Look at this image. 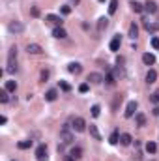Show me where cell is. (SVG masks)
<instances>
[{
  "instance_id": "cell-44",
  "label": "cell",
  "mask_w": 159,
  "mask_h": 161,
  "mask_svg": "<svg viewBox=\"0 0 159 161\" xmlns=\"http://www.w3.org/2000/svg\"><path fill=\"white\" fill-rule=\"evenodd\" d=\"M71 2H75V4H79V0H71Z\"/></svg>"
},
{
  "instance_id": "cell-13",
  "label": "cell",
  "mask_w": 159,
  "mask_h": 161,
  "mask_svg": "<svg viewBox=\"0 0 159 161\" xmlns=\"http://www.w3.org/2000/svg\"><path fill=\"white\" fill-rule=\"evenodd\" d=\"M142 62H144L146 66H154V64H156V56H154L152 53H144V54H142Z\"/></svg>"
},
{
  "instance_id": "cell-22",
  "label": "cell",
  "mask_w": 159,
  "mask_h": 161,
  "mask_svg": "<svg viewBox=\"0 0 159 161\" xmlns=\"http://www.w3.org/2000/svg\"><path fill=\"white\" fill-rule=\"evenodd\" d=\"M137 36H139V26H137V24L133 23V24L129 26V38H131V39H135Z\"/></svg>"
},
{
  "instance_id": "cell-28",
  "label": "cell",
  "mask_w": 159,
  "mask_h": 161,
  "mask_svg": "<svg viewBox=\"0 0 159 161\" xmlns=\"http://www.w3.org/2000/svg\"><path fill=\"white\" fill-rule=\"evenodd\" d=\"M69 156H73L75 159H81V158H82V148H79V146L71 148V154H69Z\"/></svg>"
},
{
  "instance_id": "cell-23",
  "label": "cell",
  "mask_w": 159,
  "mask_h": 161,
  "mask_svg": "<svg viewBox=\"0 0 159 161\" xmlns=\"http://www.w3.org/2000/svg\"><path fill=\"white\" fill-rule=\"evenodd\" d=\"M105 81H107V84H109V86H114V84H116V77H114V73H111V71H109V73L105 75Z\"/></svg>"
},
{
  "instance_id": "cell-30",
  "label": "cell",
  "mask_w": 159,
  "mask_h": 161,
  "mask_svg": "<svg viewBox=\"0 0 159 161\" xmlns=\"http://www.w3.org/2000/svg\"><path fill=\"white\" fill-rule=\"evenodd\" d=\"M15 58H17V49H15V47H11V49H9V54H7V64L15 62Z\"/></svg>"
},
{
  "instance_id": "cell-26",
  "label": "cell",
  "mask_w": 159,
  "mask_h": 161,
  "mask_svg": "<svg viewBox=\"0 0 159 161\" xmlns=\"http://www.w3.org/2000/svg\"><path fill=\"white\" fill-rule=\"evenodd\" d=\"M58 98V92L56 90H49L47 94H45V101H54Z\"/></svg>"
},
{
  "instance_id": "cell-5",
  "label": "cell",
  "mask_w": 159,
  "mask_h": 161,
  "mask_svg": "<svg viewBox=\"0 0 159 161\" xmlns=\"http://www.w3.org/2000/svg\"><path fill=\"white\" fill-rule=\"evenodd\" d=\"M36 158H37V161H47V144H39L37 146Z\"/></svg>"
},
{
  "instance_id": "cell-34",
  "label": "cell",
  "mask_w": 159,
  "mask_h": 161,
  "mask_svg": "<svg viewBox=\"0 0 159 161\" xmlns=\"http://www.w3.org/2000/svg\"><path fill=\"white\" fill-rule=\"evenodd\" d=\"M7 73H15L17 71V64L15 62H11V64H7V69H6Z\"/></svg>"
},
{
  "instance_id": "cell-20",
  "label": "cell",
  "mask_w": 159,
  "mask_h": 161,
  "mask_svg": "<svg viewBox=\"0 0 159 161\" xmlns=\"http://www.w3.org/2000/svg\"><path fill=\"white\" fill-rule=\"evenodd\" d=\"M109 143H111V144H118V143H120V133H118V129L112 131V135L109 137Z\"/></svg>"
},
{
  "instance_id": "cell-15",
  "label": "cell",
  "mask_w": 159,
  "mask_h": 161,
  "mask_svg": "<svg viewBox=\"0 0 159 161\" xmlns=\"http://www.w3.org/2000/svg\"><path fill=\"white\" fill-rule=\"evenodd\" d=\"M107 26H109V19H107V17H101V19L97 21V32L101 34V32H103Z\"/></svg>"
},
{
  "instance_id": "cell-35",
  "label": "cell",
  "mask_w": 159,
  "mask_h": 161,
  "mask_svg": "<svg viewBox=\"0 0 159 161\" xmlns=\"http://www.w3.org/2000/svg\"><path fill=\"white\" fill-rule=\"evenodd\" d=\"M60 88H62L64 92H69V90H71V86H69L66 81H60Z\"/></svg>"
},
{
  "instance_id": "cell-29",
  "label": "cell",
  "mask_w": 159,
  "mask_h": 161,
  "mask_svg": "<svg viewBox=\"0 0 159 161\" xmlns=\"http://www.w3.org/2000/svg\"><path fill=\"white\" fill-rule=\"evenodd\" d=\"M118 9V0H111L109 2V15H114Z\"/></svg>"
},
{
  "instance_id": "cell-42",
  "label": "cell",
  "mask_w": 159,
  "mask_h": 161,
  "mask_svg": "<svg viewBox=\"0 0 159 161\" xmlns=\"http://www.w3.org/2000/svg\"><path fill=\"white\" fill-rule=\"evenodd\" d=\"M64 161H77V159H75L73 156H66V159H64Z\"/></svg>"
},
{
  "instance_id": "cell-25",
  "label": "cell",
  "mask_w": 159,
  "mask_h": 161,
  "mask_svg": "<svg viewBox=\"0 0 159 161\" xmlns=\"http://www.w3.org/2000/svg\"><path fill=\"white\" fill-rule=\"evenodd\" d=\"M7 101H9V92L6 88H2L0 90V103H7Z\"/></svg>"
},
{
  "instance_id": "cell-7",
  "label": "cell",
  "mask_w": 159,
  "mask_h": 161,
  "mask_svg": "<svg viewBox=\"0 0 159 161\" xmlns=\"http://www.w3.org/2000/svg\"><path fill=\"white\" fill-rule=\"evenodd\" d=\"M52 36H54L56 39H66V38H67V32H66L64 26H56V28L52 30Z\"/></svg>"
},
{
  "instance_id": "cell-9",
  "label": "cell",
  "mask_w": 159,
  "mask_h": 161,
  "mask_svg": "<svg viewBox=\"0 0 159 161\" xmlns=\"http://www.w3.org/2000/svg\"><path fill=\"white\" fill-rule=\"evenodd\" d=\"M67 71L73 73V75H79V73L82 71V66H81L79 62H71V64H67Z\"/></svg>"
},
{
  "instance_id": "cell-1",
  "label": "cell",
  "mask_w": 159,
  "mask_h": 161,
  "mask_svg": "<svg viewBox=\"0 0 159 161\" xmlns=\"http://www.w3.org/2000/svg\"><path fill=\"white\" fill-rule=\"evenodd\" d=\"M60 141H62V144H69L73 141V133L69 131V126H64V129L60 131Z\"/></svg>"
},
{
  "instance_id": "cell-24",
  "label": "cell",
  "mask_w": 159,
  "mask_h": 161,
  "mask_svg": "<svg viewBox=\"0 0 159 161\" xmlns=\"http://www.w3.org/2000/svg\"><path fill=\"white\" fill-rule=\"evenodd\" d=\"M4 88H6L7 92H15V90H17V83H15V81H6Z\"/></svg>"
},
{
  "instance_id": "cell-2",
  "label": "cell",
  "mask_w": 159,
  "mask_h": 161,
  "mask_svg": "<svg viewBox=\"0 0 159 161\" xmlns=\"http://www.w3.org/2000/svg\"><path fill=\"white\" fill-rule=\"evenodd\" d=\"M73 129H75L77 133H82V131L86 129V122H84V118H81V116L73 118Z\"/></svg>"
},
{
  "instance_id": "cell-6",
  "label": "cell",
  "mask_w": 159,
  "mask_h": 161,
  "mask_svg": "<svg viewBox=\"0 0 159 161\" xmlns=\"http://www.w3.org/2000/svg\"><path fill=\"white\" fill-rule=\"evenodd\" d=\"M26 53H28V54H41L43 49H41V45H37V43H28V45H26Z\"/></svg>"
},
{
  "instance_id": "cell-43",
  "label": "cell",
  "mask_w": 159,
  "mask_h": 161,
  "mask_svg": "<svg viewBox=\"0 0 159 161\" xmlns=\"http://www.w3.org/2000/svg\"><path fill=\"white\" fill-rule=\"evenodd\" d=\"M152 113H154L156 116H159V107H154V111H152Z\"/></svg>"
},
{
  "instance_id": "cell-3",
  "label": "cell",
  "mask_w": 159,
  "mask_h": 161,
  "mask_svg": "<svg viewBox=\"0 0 159 161\" xmlns=\"http://www.w3.org/2000/svg\"><path fill=\"white\" fill-rule=\"evenodd\" d=\"M142 24H144V28H146L148 32H157V30H159V21H150V19H144V21H142Z\"/></svg>"
},
{
  "instance_id": "cell-31",
  "label": "cell",
  "mask_w": 159,
  "mask_h": 161,
  "mask_svg": "<svg viewBox=\"0 0 159 161\" xmlns=\"http://www.w3.org/2000/svg\"><path fill=\"white\" fill-rule=\"evenodd\" d=\"M17 146H19L21 150H26V148H30V146H32V141H21Z\"/></svg>"
},
{
  "instance_id": "cell-38",
  "label": "cell",
  "mask_w": 159,
  "mask_h": 161,
  "mask_svg": "<svg viewBox=\"0 0 159 161\" xmlns=\"http://www.w3.org/2000/svg\"><path fill=\"white\" fill-rule=\"evenodd\" d=\"M47 79H49V71H47V69H43V71H41V81L45 83Z\"/></svg>"
},
{
  "instance_id": "cell-36",
  "label": "cell",
  "mask_w": 159,
  "mask_h": 161,
  "mask_svg": "<svg viewBox=\"0 0 159 161\" xmlns=\"http://www.w3.org/2000/svg\"><path fill=\"white\" fill-rule=\"evenodd\" d=\"M150 99H152L154 103H159V90H156V92H154V94L150 96Z\"/></svg>"
},
{
  "instance_id": "cell-45",
  "label": "cell",
  "mask_w": 159,
  "mask_h": 161,
  "mask_svg": "<svg viewBox=\"0 0 159 161\" xmlns=\"http://www.w3.org/2000/svg\"><path fill=\"white\" fill-rule=\"evenodd\" d=\"M99 2H105V0H99Z\"/></svg>"
},
{
  "instance_id": "cell-37",
  "label": "cell",
  "mask_w": 159,
  "mask_h": 161,
  "mask_svg": "<svg viewBox=\"0 0 159 161\" xmlns=\"http://www.w3.org/2000/svg\"><path fill=\"white\" fill-rule=\"evenodd\" d=\"M60 11H62V15H69V13H71V8H69V6H62Z\"/></svg>"
},
{
  "instance_id": "cell-12",
  "label": "cell",
  "mask_w": 159,
  "mask_h": 161,
  "mask_svg": "<svg viewBox=\"0 0 159 161\" xmlns=\"http://www.w3.org/2000/svg\"><path fill=\"white\" fill-rule=\"evenodd\" d=\"M144 11H148L150 15H154V13L157 11V4H156V2H152V0H148V2L144 4Z\"/></svg>"
},
{
  "instance_id": "cell-19",
  "label": "cell",
  "mask_w": 159,
  "mask_h": 161,
  "mask_svg": "<svg viewBox=\"0 0 159 161\" xmlns=\"http://www.w3.org/2000/svg\"><path fill=\"white\" fill-rule=\"evenodd\" d=\"M135 120H137V126H139V128H142V126L146 124V116H144L142 113H137V114H135Z\"/></svg>"
},
{
  "instance_id": "cell-27",
  "label": "cell",
  "mask_w": 159,
  "mask_h": 161,
  "mask_svg": "<svg viewBox=\"0 0 159 161\" xmlns=\"http://www.w3.org/2000/svg\"><path fill=\"white\" fill-rule=\"evenodd\" d=\"M146 152H148V154H156V152H157V144H156L154 141L146 143Z\"/></svg>"
},
{
  "instance_id": "cell-4",
  "label": "cell",
  "mask_w": 159,
  "mask_h": 161,
  "mask_svg": "<svg viewBox=\"0 0 159 161\" xmlns=\"http://www.w3.org/2000/svg\"><path fill=\"white\" fill-rule=\"evenodd\" d=\"M45 23H49V24H52V26L56 28V26H62V23H64V21H62L58 15H52V13H49V15L45 17Z\"/></svg>"
},
{
  "instance_id": "cell-21",
  "label": "cell",
  "mask_w": 159,
  "mask_h": 161,
  "mask_svg": "<svg viewBox=\"0 0 159 161\" xmlns=\"http://www.w3.org/2000/svg\"><path fill=\"white\" fill-rule=\"evenodd\" d=\"M129 6H131V9H133L135 13H142V11H144V6H142V4H139V2H131Z\"/></svg>"
},
{
  "instance_id": "cell-16",
  "label": "cell",
  "mask_w": 159,
  "mask_h": 161,
  "mask_svg": "<svg viewBox=\"0 0 159 161\" xmlns=\"http://www.w3.org/2000/svg\"><path fill=\"white\" fill-rule=\"evenodd\" d=\"M156 81H157V71H156V69H150V71L146 73V83L152 84V83H156Z\"/></svg>"
},
{
  "instance_id": "cell-33",
  "label": "cell",
  "mask_w": 159,
  "mask_h": 161,
  "mask_svg": "<svg viewBox=\"0 0 159 161\" xmlns=\"http://www.w3.org/2000/svg\"><path fill=\"white\" fill-rule=\"evenodd\" d=\"M99 114H101V107H99V105H94V107H92V116L97 118Z\"/></svg>"
},
{
  "instance_id": "cell-32",
  "label": "cell",
  "mask_w": 159,
  "mask_h": 161,
  "mask_svg": "<svg viewBox=\"0 0 159 161\" xmlns=\"http://www.w3.org/2000/svg\"><path fill=\"white\" fill-rule=\"evenodd\" d=\"M88 90H90V83H82V84L79 86V92H81V94H86Z\"/></svg>"
},
{
  "instance_id": "cell-10",
  "label": "cell",
  "mask_w": 159,
  "mask_h": 161,
  "mask_svg": "<svg viewBox=\"0 0 159 161\" xmlns=\"http://www.w3.org/2000/svg\"><path fill=\"white\" fill-rule=\"evenodd\" d=\"M9 32H13V34H21L22 30H24V26L21 24V23H17V21H13V23H9Z\"/></svg>"
},
{
  "instance_id": "cell-11",
  "label": "cell",
  "mask_w": 159,
  "mask_h": 161,
  "mask_svg": "<svg viewBox=\"0 0 159 161\" xmlns=\"http://www.w3.org/2000/svg\"><path fill=\"white\" fill-rule=\"evenodd\" d=\"M120 45H122V38H120V34H116V36L112 38V41H111V51L116 53V51L120 49Z\"/></svg>"
},
{
  "instance_id": "cell-17",
  "label": "cell",
  "mask_w": 159,
  "mask_h": 161,
  "mask_svg": "<svg viewBox=\"0 0 159 161\" xmlns=\"http://www.w3.org/2000/svg\"><path fill=\"white\" fill-rule=\"evenodd\" d=\"M101 81H103V77L99 73H90L88 75V83H92V84H99Z\"/></svg>"
},
{
  "instance_id": "cell-40",
  "label": "cell",
  "mask_w": 159,
  "mask_h": 161,
  "mask_svg": "<svg viewBox=\"0 0 159 161\" xmlns=\"http://www.w3.org/2000/svg\"><path fill=\"white\" fill-rule=\"evenodd\" d=\"M32 15H34V17H37V15H39V9H37V8H36V6H34V8H32Z\"/></svg>"
},
{
  "instance_id": "cell-39",
  "label": "cell",
  "mask_w": 159,
  "mask_h": 161,
  "mask_svg": "<svg viewBox=\"0 0 159 161\" xmlns=\"http://www.w3.org/2000/svg\"><path fill=\"white\" fill-rule=\"evenodd\" d=\"M152 47L154 49H159V38H152Z\"/></svg>"
},
{
  "instance_id": "cell-8",
  "label": "cell",
  "mask_w": 159,
  "mask_h": 161,
  "mask_svg": "<svg viewBox=\"0 0 159 161\" xmlns=\"http://www.w3.org/2000/svg\"><path fill=\"white\" fill-rule=\"evenodd\" d=\"M135 111H137V101H129V103H127V107H126L124 116H126V118H131V116L135 114Z\"/></svg>"
},
{
  "instance_id": "cell-18",
  "label": "cell",
  "mask_w": 159,
  "mask_h": 161,
  "mask_svg": "<svg viewBox=\"0 0 159 161\" xmlns=\"http://www.w3.org/2000/svg\"><path fill=\"white\" fill-rule=\"evenodd\" d=\"M90 135H92V139L101 141V135H99V131H97V126H94V124H90Z\"/></svg>"
},
{
  "instance_id": "cell-14",
  "label": "cell",
  "mask_w": 159,
  "mask_h": 161,
  "mask_svg": "<svg viewBox=\"0 0 159 161\" xmlns=\"http://www.w3.org/2000/svg\"><path fill=\"white\" fill-rule=\"evenodd\" d=\"M131 141H133V137H131L129 133H122V135H120V144H122V146H129Z\"/></svg>"
},
{
  "instance_id": "cell-41",
  "label": "cell",
  "mask_w": 159,
  "mask_h": 161,
  "mask_svg": "<svg viewBox=\"0 0 159 161\" xmlns=\"http://www.w3.org/2000/svg\"><path fill=\"white\" fill-rule=\"evenodd\" d=\"M6 122H7V118H6V116H4V114H2V116H0V124H2V126H4V124H6Z\"/></svg>"
}]
</instances>
